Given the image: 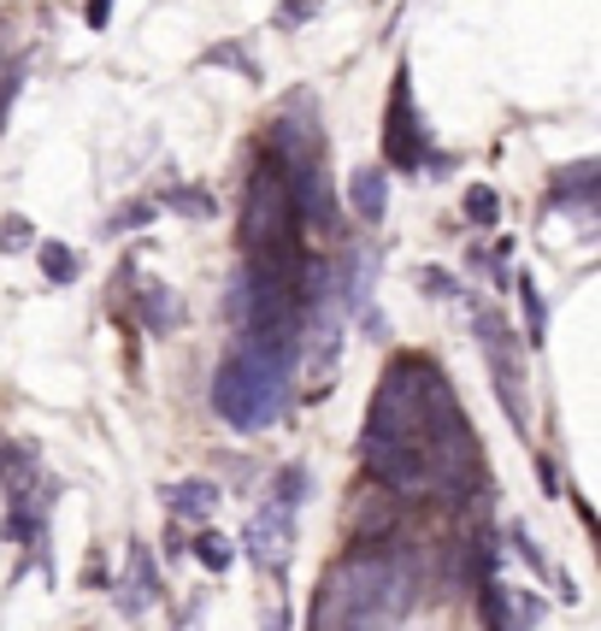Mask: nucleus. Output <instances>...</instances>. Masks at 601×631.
Returning a JSON list of instances; mask_svg holds the SVG:
<instances>
[{
  "label": "nucleus",
  "mask_w": 601,
  "mask_h": 631,
  "mask_svg": "<svg viewBox=\"0 0 601 631\" xmlns=\"http://www.w3.org/2000/svg\"><path fill=\"white\" fill-rule=\"evenodd\" d=\"M136 307H142V325L153 336H171L183 325V301H178V289H165V284H142L136 289Z\"/></svg>",
  "instance_id": "8"
},
{
  "label": "nucleus",
  "mask_w": 601,
  "mask_h": 631,
  "mask_svg": "<svg viewBox=\"0 0 601 631\" xmlns=\"http://www.w3.org/2000/svg\"><path fill=\"white\" fill-rule=\"evenodd\" d=\"M195 555H201V567H207V573H230V560H236L230 537H218V532H201L195 537Z\"/></svg>",
  "instance_id": "14"
},
{
  "label": "nucleus",
  "mask_w": 601,
  "mask_h": 631,
  "mask_svg": "<svg viewBox=\"0 0 601 631\" xmlns=\"http://www.w3.org/2000/svg\"><path fill=\"white\" fill-rule=\"evenodd\" d=\"M466 218H472V225H484V231L502 218V201H495L490 183H472V190H466Z\"/></svg>",
  "instance_id": "16"
},
{
  "label": "nucleus",
  "mask_w": 601,
  "mask_h": 631,
  "mask_svg": "<svg viewBox=\"0 0 601 631\" xmlns=\"http://www.w3.org/2000/svg\"><path fill=\"white\" fill-rule=\"evenodd\" d=\"M153 596H160V567H153V555L130 537V567H125V585H118V608L136 620V613H142Z\"/></svg>",
  "instance_id": "7"
},
{
  "label": "nucleus",
  "mask_w": 601,
  "mask_h": 631,
  "mask_svg": "<svg viewBox=\"0 0 601 631\" xmlns=\"http://www.w3.org/2000/svg\"><path fill=\"white\" fill-rule=\"evenodd\" d=\"M414 596H419V567L407 555L348 560L313 596V631H401Z\"/></svg>",
  "instance_id": "3"
},
{
  "label": "nucleus",
  "mask_w": 601,
  "mask_h": 631,
  "mask_svg": "<svg viewBox=\"0 0 601 631\" xmlns=\"http://www.w3.org/2000/svg\"><path fill=\"white\" fill-rule=\"evenodd\" d=\"M313 12V0H283V24H301Z\"/></svg>",
  "instance_id": "23"
},
{
  "label": "nucleus",
  "mask_w": 601,
  "mask_h": 631,
  "mask_svg": "<svg viewBox=\"0 0 601 631\" xmlns=\"http://www.w3.org/2000/svg\"><path fill=\"white\" fill-rule=\"evenodd\" d=\"M537 472H543V490H548V496H560V490H566V479H560L555 460H537Z\"/></svg>",
  "instance_id": "21"
},
{
  "label": "nucleus",
  "mask_w": 601,
  "mask_h": 631,
  "mask_svg": "<svg viewBox=\"0 0 601 631\" xmlns=\"http://www.w3.org/2000/svg\"><path fill=\"white\" fill-rule=\"evenodd\" d=\"M225 319L236 331H248V319H254V266L243 260L230 271V289H225Z\"/></svg>",
  "instance_id": "11"
},
{
  "label": "nucleus",
  "mask_w": 601,
  "mask_h": 631,
  "mask_svg": "<svg viewBox=\"0 0 601 631\" xmlns=\"http://www.w3.org/2000/svg\"><path fill=\"white\" fill-rule=\"evenodd\" d=\"M495 608L513 613V620H502V631H530V625H537V613H543L537 596H519V590H495Z\"/></svg>",
  "instance_id": "12"
},
{
  "label": "nucleus",
  "mask_w": 601,
  "mask_h": 631,
  "mask_svg": "<svg viewBox=\"0 0 601 631\" xmlns=\"http://www.w3.org/2000/svg\"><path fill=\"white\" fill-rule=\"evenodd\" d=\"M296 502H283V496H271L260 514H254V525H248V549H254V560H260L266 573H283L289 567V543H296Z\"/></svg>",
  "instance_id": "6"
},
{
  "label": "nucleus",
  "mask_w": 601,
  "mask_h": 631,
  "mask_svg": "<svg viewBox=\"0 0 601 631\" xmlns=\"http://www.w3.org/2000/svg\"><path fill=\"white\" fill-rule=\"evenodd\" d=\"M384 148L395 172H419L425 165V125L414 113V95H407V65L395 72V95H389V118H384Z\"/></svg>",
  "instance_id": "5"
},
{
  "label": "nucleus",
  "mask_w": 601,
  "mask_h": 631,
  "mask_svg": "<svg viewBox=\"0 0 601 631\" xmlns=\"http://www.w3.org/2000/svg\"><path fill=\"white\" fill-rule=\"evenodd\" d=\"M148 218H153V207H125V213L112 218V231H125V225H148Z\"/></svg>",
  "instance_id": "22"
},
{
  "label": "nucleus",
  "mask_w": 601,
  "mask_h": 631,
  "mask_svg": "<svg viewBox=\"0 0 601 631\" xmlns=\"http://www.w3.org/2000/svg\"><path fill=\"white\" fill-rule=\"evenodd\" d=\"M83 19H89V30H107V19H112V0H89V7H83Z\"/></svg>",
  "instance_id": "20"
},
{
  "label": "nucleus",
  "mask_w": 601,
  "mask_h": 631,
  "mask_svg": "<svg viewBox=\"0 0 601 631\" xmlns=\"http://www.w3.org/2000/svg\"><path fill=\"white\" fill-rule=\"evenodd\" d=\"M419 278H425V284H431V296H460V284L449 278V271H437V266H425V271H419Z\"/></svg>",
  "instance_id": "19"
},
{
  "label": "nucleus",
  "mask_w": 601,
  "mask_h": 631,
  "mask_svg": "<svg viewBox=\"0 0 601 631\" xmlns=\"http://www.w3.org/2000/svg\"><path fill=\"white\" fill-rule=\"evenodd\" d=\"M165 207H183V213H195V218H207L213 213V201L201 195V190H171L165 195Z\"/></svg>",
  "instance_id": "18"
},
{
  "label": "nucleus",
  "mask_w": 601,
  "mask_h": 631,
  "mask_svg": "<svg viewBox=\"0 0 601 631\" xmlns=\"http://www.w3.org/2000/svg\"><path fill=\"white\" fill-rule=\"evenodd\" d=\"M477 343H484V361H490V378H495V396H502L507 419L530 425V407H525V366H519V349H513V325L495 307H477Z\"/></svg>",
  "instance_id": "4"
},
{
  "label": "nucleus",
  "mask_w": 601,
  "mask_h": 631,
  "mask_svg": "<svg viewBox=\"0 0 601 631\" xmlns=\"http://www.w3.org/2000/svg\"><path fill=\"white\" fill-rule=\"evenodd\" d=\"M30 243H42V236L30 231V218H19V213H12V218H0V248H12V254H19V248H30Z\"/></svg>",
  "instance_id": "17"
},
{
  "label": "nucleus",
  "mask_w": 601,
  "mask_h": 631,
  "mask_svg": "<svg viewBox=\"0 0 601 631\" xmlns=\"http://www.w3.org/2000/svg\"><path fill=\"white\" fill-rule=\"evenodd\" d=\"M359 460L377 484L401 496H454L472 484L477 449L466 407L454 402L449 378L431 361L419 354L389 361V372L377 378L366 431H359Z\"/></svg>",
  "instance_id": "1"
},
{
  "label": "nucleus",
  "mask_w": 601,
  "mask_h": 631,
  "mask_svg": "<svg viewBox=\"0 0 601 631\" xmlns=\"http://www.w3.org/2000/svg\"><path fill=\"white\" fill-rule=\"evenodd\" d=\"M519 307H525V343H543V289L519 271Z\"/></svg>",
  "instance_id": "15"
},
{
  "label": "nucleus",
  "mask_w": 601,
  "mask_h": 631,
  "mask_svg": "<svg viewBox=\"0 0 601 631\" xmlns=\"http://www.w3.org/2000/svg\"><path fill=\"white\" fill-rule=\"evenodd\" d=\"M348 207L366 218V225H377V218H384L389 195H384V172H377V165H359V172L348 178Z\"/></svg>",
  "instance_id": "10"
},
{
  "label": "nucleus",
  "mask_w": 601,
  "mask_h": 631,
  "mask_svg": "<svg viewBox=\"0 0 601 631\" xmlns=\"http://www.w3.org/2000/svg\"><path fill=\"white\" fill-rule=\"evenodd\" d=\"M301 331H236L230 361L213 378V407L230 431H271L289 407V372H296Z\"/></svg>",
  "instance_id": "2"
},
{
  "label": "nucleus",
  "mask_w": 601,
  "mask_h": 631,
  "mask_svg": "<svg viewBox=\"0 0 601 631\" xmlns=\"http://www.w3.org/2000/svg\"><path fill=\"white\" fill-rule=\"evenodd\" d=\"M160 496H165L171 514H183V520H213L218 484H207V479H178V484H165Z\"/></svg>",
  "instance_id": "9"
},
{
  "label": "nucleus",
  "mask_w": 601,
  "mask_h": 631,
  "mask_svg": "<svg viewBox=\"0 0 601 631\" xmlns=\"http://www.w3.org/2000/svg\"><path fill=\"white\" fill-rule=\"evenodd\" d=\"M36 260H42V271H47V284H77V254L65 248V243H36Z\"/></svg>",
  "instance_id": "13"
}]
</instances>
